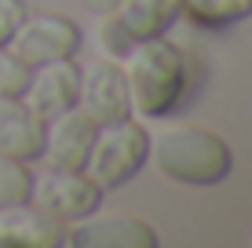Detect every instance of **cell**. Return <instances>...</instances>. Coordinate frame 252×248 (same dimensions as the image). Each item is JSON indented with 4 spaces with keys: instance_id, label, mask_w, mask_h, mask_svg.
<instances>
[{
    "instance_id": "13",
    "label": "cell",
    "mask_w": 252,
    "mask_h": 248,
    "mask_svg": "<svg viewBox=\"0 0 252 248\" xmlns=\"http://www.w3.org/2000/svg\"><path fill=\"white\" fill-rule=\"evenodd\" d=\"M183 15L205 29H223L252 15V0H183Z\"/></svg>"
},
{
    "instance_id": "3",
    "label": "cell",
    "mask_w": 252,
    "mask_h": 248,
    "mask_svg": "<svg viewBox=\"0 0 252 248\" xmlns=\"http://www.w3.org/2000/svg\"><path fill=\"white\" fill-rule=\"evenodd\" d=\"M150 161V128L139 117H121V121L99 124L92 142V153L84 161V172L102 193L132 183Z\"/></svg>"
},
{
    "instance_id": "17",
    "label": "cell",
    "mask_w": 252,
    "mask_h": 248,
    "mask_svg": "<svg viewBox=\"0 0 252 248\" xmlns=\"http://www.w3.org/2000/svg\"><path fill=\"white\" fill-rule=\"evenodd\" d=\"M26 15H30L26 0H0V48H7V40L15 37Z\"/></svg>"
},
{
    "instance_id": "18",
    "label": "cell",
    "mask_w": 252,
    "mask_h": 248,
    "mask_svg": "<svg viewBox=\"0 0 252 248\" xmlns=\"http://www.w3.org/2000/svg\"><path fill=\"white\" fill-rule=\"evenodd\" d=\"M84 7H88L92 15H102V11H114L117 7V0H81Z\"/></svg>"
},
{
    "instance_id": "14",
    "label": "cell",
    "mask_w": 252,
    "mask_h": 248,
    "mask_svg": "<svg viewBox=\"0 0 252 248\" xmlns=\"http://www.w3.org/2000/svg\"><path fill=\"white\" fill-rule=\"evenodd\" d=\"M33 190V168L30 161H19L0 150V204H19L30 201Z\"/></svg>"
},
{
    "instance_id": "15",
    "label": "cell",
    "mask_w": 252,
    "mask_h": 248,
    "mask_svg": "<svg viewBox=\"0 0 252 248\" xmlns=\"http://www.w3.org/2000/svg\"><path fill=\"white\" fill-rule=\"evenodd\" d=\"M132 44H135V33L121 22V15L117 11H102L99 15V48H102V55L121 62V58L132 51Z\"/></svg>"
},
{
    "instance_id": "9",
    "label": "cell",
    "mask_w": 252,
    "mask_h": 248,
    "mask_svg": "<svg viewBox=\"0 0 252 248\" xmlns=\"http://www.w3.org/2000/svg\"><path fill=\"white\" fill-rule=\"evenodd\" d=\"M99 124L84 113L81 106H69L44 121V146H40V161L51 168H84L95 142Z\"/></svg>"
},
{
    "instance_id": "11",
    "label": "cell",
    "mask_w": 252,
    "mask_h": 248,
    "mask_svg": "<svg viewBox=\"0 0 252 248\" xmlns=\"http://www.w3.org/2000/svg\"><path fill=\"white\" fill-rule=\"evenodd\" d=\"M44 146V121L22 102V95H0V150L19 161H37Z\"/></svg>"
},
{
    "instance_id": "7",
    "label": "cell",
    "mask_w": 252,
    "mask_h": 248,
    "mask_svg": "<svg viewBox=\"0 0 252 248\" xmlns=\"http://www.w3.org/2000/svg\"><path fill=\"white\" fill-rule=\"evenodd\" d=\"M77 106L95 124H110V121H121V117H132L128 81H125V70H121L117 58H95V62L81 66Z\"/></svg>"
},
{
    "instance_id": "8",
    "label": "cell",
    "mask_w": 252,
    "mask_h": 248,
    "mask_svg": "<svg viewBox=\"0 0 252 248\" xmlns=\"http://www.w3.org/2000/svg\"><path fill=\"white\" fill-rule=\"evenodd\" d=\"M77 88H81V66L73 58H51L30 70L22 102L40 121H51L55 113L77 106Z\"/></svg>"
},
{
    "instance_id": "1",
    "label": "cell",
    "mask_w": 252,
    "mask_h": 248,
    "mask_svg": "<svg viewBox=\"0 0 252 248\" xmlns=\"http://www.w3.org/2000/svg\"><path fill=\"white\" fill-rule=\"evenodd\" d=\"M121 70L128 81L132 117L139 121L168 117L187 95V62L179 44L168 40V33L135 40L132 51L121 58Z\"/></svg>"
},
{
    "instance_id": "6",
    "label": "cell",
    "mask_w": 252,
    "mask_h": 248,
    "mask_svg": "<svg viewBox=\"0 0 252 248\" xmlns=\"http://www.w3.org/2000/svg\"><path fill=\"white\" fill-rule=\"evenodd\" d=\"M73 248H158V230L132 212H99L66 226Z\"/></svg>"
},
{
    "instance_id": "5",
    "label": "cell",
    "mask_w": 252,
    "mask_h": 248,
    "mask_svg": "<svg viewBox=\"0 0 252 248\" xmlns=\"http://www.w3.org/2000/svg\"><path fill=\"white\" fill-rule=\"evenodd\" d=\"M84 44V33L69 15L59 11H33L26 15L22 26L15 29V37L7 40V48L22 58L26 66H40L51 58H73Z\"/></svg>"
},
{
    "instance_id": "16",
    "label": "cell",
    "mask_w": 252,
    "mask_h": 248,
    "mask_svg": "<svg viewBox=\"0 0 252 248\" xmlns=\"http://www.w3.org/2000/svg\"><path fill=\"white\" fill-rule=\"evenodd\" d=\"M30 70L33 66H26L11 48H0V95H22Z\"/></svg>"
},
{
    "instance_id": "19",
    "label": "cell",
    "mask_w": 252,
    "mask_h": 248,
    "mask_svg": "<svg viewBox=\"0 0 252 248\" xmlns=\"http://www.w3.org/2000/svg\"><path fill=\"white\" fill-rule=\"evenodd\" d=\"M249 245H252V234H249Z\"/></svg>"
},
{
    "instance_id": "2",
    "label": "cell",
    "mask_w": 252,
    "mask_h": 248,
    "mask_svg": "<svg viewBox=\"0 0 252 248\" xmlns=\"http://www.w3.org/2000/svg\"><path fill=\"white\" fill-rule=\"evenodd\" d=\"M150 161L179 186H216L234 168L227 139L205 124H164L150 132Z\"/></svg>"
},
{
    "instance_id": "10",
    "label": "cell",
    "mask_w": 252,
    "mask_h": 248,
    "mask_svg": "<svg viewBox=\"0 0 252 248\" xmlns=\"http://www.w3.org/2000/svg\"><path fill=\"white\" fill-rule=\"evenodd\" d=\"M0 245L7 248H59L66 245V223L48 216L33 201L0 204Z\"/></svg>"
},
{
    "instance_id": "12",
    "label": "cell",
    "mask_w": 252,
    "mask_h": 248,
    "mask_svg": "<svg viewBox=\"0 0 252 248\" xmlns=\"http://www.w3.org/2000/svg\"><path fill=\"white\" fill-rule=\"evenodd\" d=\"M114 11L135 33V40H143V37L168 33L176 19L183 15V0H117Z\"/></svg>"
},
{
    "instance_id": "4",
    "label": "cell",
    "mask_w": 252,
    "mask_h": 248,
    "mask_svg": "<svg viewBox=\"0 0 252 248\" xmlns=\"http://www.w3.org/2000/svg\"><path fill=\"white\" fill-rule=\"evenodd\" d=\"M30 201L37 208H44L48 216H55L59 223H77V219L92 216L102 204V190L92 183V175L84 168H51L44 165L40 172H33V190Z\"/></svg>"
}]
</instances>
